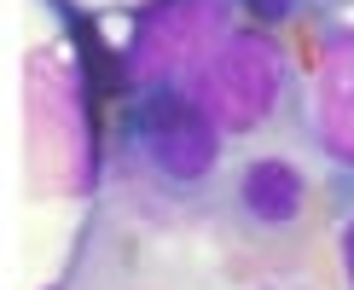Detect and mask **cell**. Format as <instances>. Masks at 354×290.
<instances>
[{"label":"cell","mask_w":354,"mask_h":290,"mask_svg":"<svg viewBox=\"0 0 354 290\" xmlns=\"http://www.w3.org/2000/svg\"><path fill=\"white\" fill-rule=\"evenodd\" d=\"M29 145H35V163L47 180L58 186H82V134H76V99L70 81L58 76L47 58L29 64Z\"/></svg>","instance_id":"obj_1"},{"label":"cell","mask_w":354,"mask_h":290,"mask_svg":"<svg viewBox=\"0 0 354 290\" xmlns=\"http://www.w3.org/2000/svg\"><path fill=\"white\" fill-rule=\"evenodd\" d=\"M273 81H279L273 47H261V41H232V47L203 70V81H198L203 99L198 105L209 110L221 128H250V122H261V110H268Z\"/></svg>","instance_id":"obj_2"},{"label":"cell","mask_w":354,"mask_h":290,"mask_svg":"<svg viewBox=\"0 0 354 290\" xmlns=\"http://www.w3.org/2000/svg\"><path fill=\"white\" fill-rule=\"evenodd\" d=\"M140 128H145L151 157L169 174H203L215 163V134L203 122V105H186L174 93H151L145 110H140Z\"/></svg>","instance_id":"obj_3"},{"label":"cell","mask_w":354,"mask_h":290,"mask_svg":"<svg viewBox=\"0 0 354 290\" xmlns=\"http://www.w3.org/2000/svg\"><path fill=\"white\" fill-rule=\"evenodd\" d=\"M319 116H326V139L337 157H348L354 163V47L337 52L326 64V81H319Z\"/></svg>","instance_id":"obj_4"},{"label":"cell","mask_w":354,"mask_h":290,"mask_svg":"<svg viewBox=\"0 0 354 290\" xmlns=\"http://www.w3.org/2000/svg\"><path fill=\"white\" fill-rule=\"evenodd\" d=\"M244 203H250V215H261V221L285 226L290 215L302 209V180H297V168H285L279 157L256 163V168L244 174Z\"/></svg>","instance_id":"obj_5"},{"label":"cell","mask_w":354,"mask_h":290,"mask_svg":"<svg viewBox=\"0 0 354 290\" xmlns=\"http://www.w3.org/2000/svg\"><path fill=\"white\" fill-rule=\"evenodd\" d=\"M76 41H82V70H87V116H93V139L105 134V99L116 93V58L105 52L99 29L76 18Z\"/></svg>","instance_id":"obj_6"},{"label":"cell","mask_w":354,"mask_h":290,"mask_svg":"<svg viewBox=\"0 0 354 290\" xmlns=\"http://www.w3.org/2000/svg\"><path fill=\"white\" fill-rule=\"evenodd\" d=\"M203 35H209V12H203V6H192L180 23L169 18V23L157 29L151 41H145V52H140V70H169V64H180V58H186L192 47H198Z\"/></svg>","instance_id":"obj_7"},{"label":"cell","mask_w":354,"mask_h":290,"mask_svg":"<svg viewBox=\"0 0 354 290\" xmlns=\"http://www.w3.org/2000/svg\"><path fill=\"white\" fill-rule=\"evenodd\" d=\"M250 6H256V18H279V12H285V0H250Z\"/></svg>","instance_id":"obj_8"},{"label":"cell","mask_w":354,"mask_h":290,"mask_svg":"<svg viewBox=\"0 0 354 290\" xmlns=\"http://www.w3.org/2000/svg\"><path fill=\"white\" fill-rule=\"evenodd\" d=\"M343 261H348V273H354V226L343 232Z\"/></svg>","instance_id":"obj_9"}]
</instances>
